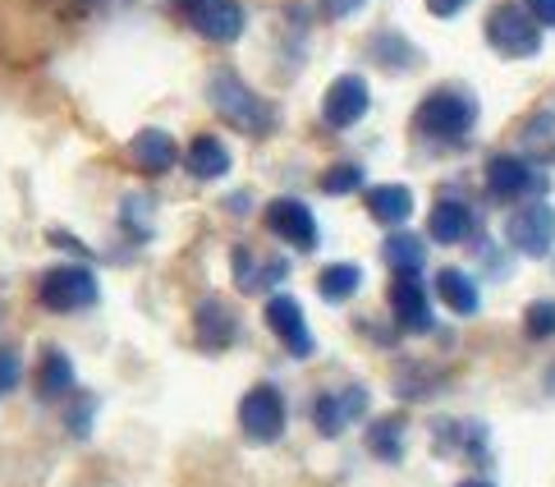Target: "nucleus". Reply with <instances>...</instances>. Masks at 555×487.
Listing matches in <instances>:
<instances>
[{
  "instance_id": "20",
  "label": "nucleus",
  "mask_w": 555,
  "mask_h": 487,
  "mask_svg": "<svg viewBox=\"0 0 555 487\" xmlns=\"http://www.w3.org/2000/svg\"><path fill=\"white\" fill-rule=\"evenodd\" d=\"M363 207L376 226L400 230L413 217V189L409 184H372V189H363Z\"/></svg>"
},
{
  "instance_id": "8",
  "label": "nucleus",
  "mask_w": 555,
  "mask_h": 487,
  "mask_svg": "<svg viewBox=\"0 0 555 487\" xmlns=\"http://www.w3.org/2000/svg\"><path fill=\"white\" fill-rule=\"evenodd\" d=\"M505 244L524 258H551L555 253V207L546 198H528L505 217Z\"/></svg>"
},
{
  "instance_id": "11",
  "label": "nucleus",
  "mask_w": 555,
  "mask_h": 487,
  "mask_svg": "<svg viewBox=\"0 0 555 487\" xmlns=\"http://www.w3.org/2000/svg\"><path fill=\"white\" fill-rule=\"evenodd\" d=\"M244 336V322H240V308L221 295H203L193 304V341L207 349V355H225Z\"/></svg>"
},
{
  "instance_id": "28",
  "label": "nucleus",
  "mask_w": 555,
  "mask_h": 487,
  "mask_svg": "<svg viewBox=\"0 0 555 487\" xmlns=\"http://www.w3.org/2000/svg\"><path fill=\"white\" fill-rule=\"evenodd\" d=\"M120 230H129L138 244L152 240V230H156V203L147 198V193H125V198H120Z\"/></svg>"
},
{
  "instance_id": "22",
  "label": "nucleus",
  "mask_w": 555,
  "mask_h": 487,
  "mask_svg": "<svg viewBox=\"0 0 555 487\" xmlns=\"http://www.w3.org/2000/svg\"><path fill=\"white\" fill-rule=\"evenodd\" d=\"M367 55H372V65H376V69H386V74H409V69H418V65H423L418 47H413L404 33H395V28L372 33V37H367Z\"/></svg>"
},
{
  "instance_id": "34",
  "label": "nucleus",
  "mask_w": 555,
  "mask_h": 487,
  "mask_svg": "<svg viewBox=\"0 0 555 487\" xmlns=\"http://www.w3.org/2000/svg\"><path fill=\"white\" fill-rule=\"evenodd\" d=\"M248 193H234V198H225V212H234V217H244V212H248Z\"/></svg>"
},
{
  "instance_id": "14",
  "label": "nucleus",
  "mask_w": 555,
  "mask_h": 487,
  "mask_svg": "<svg viewBox=\"0 0 555 487\" xmlns=\"http://www.w3.org/2000/svg\"><path fill=\"white\" fill-rule=\"evenodd\" d=\"M367 106H372V88L363 74H340L322 97V120L326 129H353L367 115Z\"/></svg>"
},
{
  "instance_id": "33",
  "label": "nucleus",
  "mask_w": 555,
  "mask_h": 487,
  "mask_svg": "<svg viewBox=\"0 0 555 487\" xmlns=\"http://www.w3.org/2000/svg\"><path fill=\"white\" fill-rule=\"evenodd\" d=\"M464 5H473V0H427V10H431L436 18H454Z\"/></svg>"
},
{
  "instance_id": "23",
  "label": "nucleus",
  "mask_w": 555,
  "mask_h": 487,
  "mask_svg": "<svg viewBox=\"0 0 555 487\" xmlns=\"http://www.w3.org/2000/svg\"><path fill=\"white\" fill-rule=\"evenodd\" d=\"M404 437H409V419L404 414H382L367 423V451L382 464H400L404 460Z\"/></svg>"
},
{
  "instance_id": "30",
  "label": "nucleus",
  "mask_w": 555,
  "mask_h": 487,
  "mask_svg": "<svg viewBox=\"0 0 555 487\" xmlns=\"http://www.w3.org/2000/svg\"><path fill=\"white\" fill-rule=\"evenodd\" d=\"M24 359H18V349L14 345H0V400L14 396L18 386H24Z\"/></svg>"
},
{
  "instance_id": "32",
  "label": "nucleus",
  "mask_w": 555,
  "mask_h": 487,
  "mask_svg": "<svg viewBox=\"0 0 555 487\" xmlns=\"http://www.w3.org/2000/svg\"><path fill=\"white\" fill-rule=\"evenodd\" d=\"M524 5L542 28H555V0H524Z\"/></svg>"
},
{
  "instance_id": "26",
  "label": "nucleus",
  "mask_w": 555,
  "mask_h": 487,
  "mask_svg": "<svg viewBox=\"0 0 555 487\" xmlns=\"http://www.w3.org/2000/svg\"><path fill=\"white\" fill-rule=\"evenodd\" d=\"M262 267H267V258H262V253H253L248 244L230 248V271H234V290H240V295H267Z\"/></svg>"
},
{
  "instance_id": "13",
  "label": "nucleus",
  "mask_w": 555,
  "mask_h": 487,
  "mask_svg": "<svg viewBox=\"0 0 555 487\" xmlns=\"http://www.w3.org/2000/svg\"><path fill=\"white\" fill-rule=\"evenodd\" d=\"M386 304H390L395 326L409 331V336H427V331L436 326V308H431V295H427L423 277H390Z\"/></svg>"
},
{
  "instance_id": "7",
  "label": "nucleus",
  "mask_w": 555,
  "mask_h": 487,
  "mask_svg": "<svg viewBox=\"0 0 555 487\" xmlns=\"http://www.w3.org/2000/svg\"><path fill=\"white\" fill-rule=\"evenodd\" d=\"M175 10H180V18L203 42H216V47L240 42L248 28L244 0H175Z\"/></svg>"
},
{
  "instance_id": "17",
  "label": "nucleus",
  "mask_w": 555,
  "mask_h": 487,
  "mask_svg": "<svg viewBox=\"0 0 555 487\" xmlns=\"http://www.w3.org/2000/svg\"><path fill=\"white\" fill-rule=\"evenodd\" d=\"M180 162H184V170L193 175L197 184H216V180H225L230 166H234L230 143H225V139H216V133H193Z\"/></svg>"
},
{
  "instance_id": "15",
  "label": "nucleus",
  "mask_w": 555,
  "mask_h": 487,
  "mask_svg": "<svg viewBox=\"0 0 555 487\" xmlns=\"http://www.w3.org/2000/svg\"><path fill=\"white\" fill-rule=\"evenodd\" d=\"M33 392L42 405H61L78 392V373H74V359L65 355L61 345H42L37 355V368H33Z\"/></svg>"
},
{
  "instance_id": "29",
  "label": "nucleus",
  "mask_w": 555,
  "mask_h": 487,
  "mask_svg": "<svg viewBox=\"0 0 555 487\" xmlns=\"http://www.w3.org/2000/svg\"><path fill=\"white\" fill-rule=\"evenodd\" d=\"M524 336L528 341H555V299H532L524 308Z\"/></svg>"
},
{
  "instance_id": "24",
  "label": "nucleus",
  "mask_w": 555,
  "mask_h": 487,
  "mask_svg": "<svg viewBox=\"0 0 555 487\" xmlns=\"http://www.w3.org/2000/svg\"><path fill=\"white\" fill-rule=\"evenodd\" d=\"M519 152L532 166H555V111L528 115L519 129Z\"/></svg>"
},
{
  "instance_id": "31",
  "label": "nucleus",
  "mask_w": 555,
  "mask_h": 487,
  "mask_svg": "<svg viewBox=\"0 0 555 487\" xmlns=\"http://www.w3.org/2000/svg\"><path fill=\"white\" fill-rule=\"evenodd\" d=\"M92 414H96V400H92V396H69V414H65L69 437L83 441V437L92 433Z\"/></svg>"
},
{
  "instance_id": "16",
  "label": "nucleus",
  "mask_w": 555,
  "mask_h": 487,
  "mask_svg": "<svg viewBox=\"0 0 555 487\" xmlns=\"http://www.w3.org/2000/svg\"><path fill=\"white\" fill-rule=\"evenodd\" d=\"M473 230H478V212H473L464 198H454V193H446V198L427 212V240L431 244H446V248L468 244Z\"/></svg>"
},
{
  "instance_id": "3",
  "label": "nucleus",
  "mask_w": 555,
  "mask_h": 487,
  "mask_svg": "<svg viewBox=\"0 0 555 487\" xmlns=\"http://www.w3.org/2000/svg\"><path fill=\"white\" fill-rule=\"evenodd\" d=\"M33 299L42 313L74 318L102 304V281H96L92 262H51L33 285Z\"/></svg>"
},
{
  "instance_id": "18",
  "label": "nucleus",
  "mask_w": 555,
  "mask_h": 487,
  "mask_svg": "<svg viewBox=\"0 0 555 487\" xmlns=\"http://www.w3.org/2000/svg\"><path fill=\"white\" fill-rule=\"evenodd\" d=\"M180 157L184 152L166 129H138L129 139V162H133V170H143V175H170L175 166H180Z\"/></svg>"
},
{
  "instance_id": "1",
  "label": "nucleus",
  "mask_w": 555,
  "mask_h": 487,
  "mask_svg": "<svg viewBox=\"0 0 555 487\" xmlns=\"http://www.w3.org/2000/svg\"><path fill=\"white\" fill-rule=\"evenodd\" d=\"M478 129V97L468 88H431L413 111V133L431 148H464Z\"/></svg>"
},
{
  "instance_id": "10",
  "label": "nucleus",
  "mask_w": 555,
  "mask_h": 487,
  "mask_svg": "<svg viewBox=\"0 0 555 487\" xmlns=\"http://www.w3.org/2000/svg\"><path fill=\"white\" fill-rule=\"evenodd\" d=\"M262 318H267L271 336L285 345L289 359H312L317 355V341H312V326L304 318V304L294 299L289 290H271L267 304H262Z\"/></svg>"
},
{
  "instance_id": "12",
  "label": "nucleus",
  "mask_w": 555,
  "mask_h": 487,
  "mask_svg": "<svg viewBox=\"0 0 555 487\" xmlns=\"http://www.w3.org/2000/svg\"><path fill=\"white\" fill-rule=\"evenodd\" d=\"M363 414H367V386H359V382L340 386V392H322V396L312 400V427L326 441L345 437Z\"/></svg>"
},
{
  "instance_id": "2",
  "label": "nucleus",
  "mask_w": 555,
  "mask_h": 487,
  "mask_svg": "<svg viewBox=\"0 0 555 487\" xmlns=\"http://www.w3.org/2000/svg\"><path fill=\"white\" fill-rule=\"evenodd\" d=\"M207 102H211V111L221 115L230 129L248 133V139H267V133L275 129V106L267 102L262 92H253L234 69H211Z\"/></svg>"
},
{
  "instance_id": "36",
  "label": "nucleus",
  "mask_w": 555,
  "mask_h": 487,
  "mask_svg": "<svg viewBox=\"0 0 555 487\" xmlns=\"http://www.w3.org/2000/svg\"><path fill=\"white\" fill-rule=\"evenodd\" d=\"M546 392H551V396H555V363H551V368H546Z\"/></svg>"
},
{
  "instance_id": "27",
  "label": "nucleus",
  "mask_w": 555,
  "mask_h": 487,
  "mask_svg": "<svg viewBox=\"0 0 555 487\" xmlns=\"http://www.w3.org/2000/svg\"><path fill=\"white\" fill-rule=\"evenodd\" d=\"M317 189L326 193V198H349V193H363L367 189V170L359 162H335L317 175Z\"/></svg>"
},
{
  "instance_id": "5",
  "label": "nucleus",
  "mask_w": 555,
  "mask_h": 487,
  "mask_svg": "<svg viewBox=\"0 0 555 487\" xmlns=\"http://www.w3.org/2000/svg\"><path fill=\"white\" fill-rule=\"evenodd\" d=\"M289 427V405H285V392L275 382H257L244 392L240 400V433L253 441V446H275L285 437Z\"/></svg>"
},
{
  "instance_id": "4",
  "label": "nucleus",
  "mask_w": 555,
  "mask_h": 487,
  "mask_svg": "<svg viewBox=\"0 0 555 487\" xmlns=\"http://www.w3.org/2000/svg\"><path fill=\"white\" fill-rule=\"evenodd\" d=\"M482 37H487V47L495 55H505V61H532V55L542 51V24L528 14V5H519V0L491 5Z\"/></svg>"
},
{
  "instance_id": "21",
  "label": "nucleus",
  "mask_w": 555,
  "mask_h": 487,
  "mask_svg": "<svg viewBox=\"0 0 555 487\" xmlns=\"http://www.w3.org/2000/svg\"><path fill=\"white\" fill-rule=\"evenodd\" d=\"M382 262L390 267V277H423L427 271V240L413 230H390L382 240Z\"/></svg>"
},
{
  "instance_id": "19",
  "label": "nucleus",
  "mask_w": 555,
  "mask_h": 487,
  "mask_svg": "<svg viewBox=\"0 0 555 487\" xmlns=\"http://www.w3.org/2000/svg\"><path fill=\"white\" fill-rule=\"evenodd\" d=\"M431 285H436V299H441L454 318H478L482 290H478V281H473L464 267H441Z\"/></svg>"
},
{
  "instance_id": "6",
  "label": "nucleus",
  "mask_w": 555,
  "mask_h": 487,
  "mask_svg": "<svg viewBox=\"0 0 555 487\" xmlns=\"http://www.w3.org/2000/svg\"><path fill=\"white\" fill-rule=\"evenodd\" d=\"M482 184L495 203H528L546 193V175L532 166L524 152H491L482 166Z\"/></svg>"
},
{
  "instance_id": "9",
  "label": "nucleus",
  "mask_w": 555,
  "mask_h": 487,
  "mask_svg": "<svg viewBox=\"0 0 555 487\" xmlns=\"http://www.w3.org/2000/svg\"><path fill=\"white\" fill-rule=\"evenodd\" d=\"M262 226L271 240L289 244L294 253H317V244H322V226H317L312 207L304 198H294V193H281V198H271L262 207Z\"/></svg>"
},
{
  "instance_id": "35",
  "label": "nucleus",
  "mask_w": 555,
  "mask_h": 487,
  "mask_svg": "<svg viewBox=\"0 0 555 487\" xmlns=\"http://www.w3.org/2000/svg\"><path fill=\"white\" fill-rule=\"evenodd\" d=\"M454 487H495L491 478H464V483H454Z\"/></svg>"
},
{
  "instance_id": "25",
  "label": "nucleus",
  "mask_w": 555,
  "mask_h": 487,
  "mask_svg": "<svg viewBox=\"0 0 555 487\" xmlns=\"http://www.w3.org/2000/svg\"><path fill=\"white\" fill-rule=\"evenodd\" d=\"M363 290V267L359 262H331L317 271V295L326 304H349Z\"/></svg>"
}]
</instances>
